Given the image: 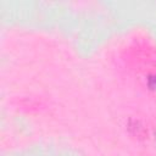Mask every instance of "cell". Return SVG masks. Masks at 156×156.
Returning <instances> with one entry per match:
<instances>
[{
	"mask_svg": "<svg viewBox=\"0 0 156 156\" xmlns=\"http://www.w3.org/2000/svg\"><path fill=\"white\" fill-rule=\"evenodd\" d=\"M138 79L147 91L156 94V65L154 62H143L140 65Z\"/></svg>",
	"mask_w": 156,
	"mask_h": 156,
	"instance_id": "obj_1",
	"label": "cell"
},
{
	"mask_svg": "<svg viewBox=\"0 0 156 156\" xmlns=\"http://www.w3.org/2000/svg\"><path fill=\"white\" fill-rule=\"evenodd\" d=\"M155 136H156V135H155ZM155 139H156V138H155Z\"/></svg>",
	"mask_w": 156,
	"mask_h": 156,
	"instance_id": "obj_2",
	"label": "cell"
}]
</instances>
